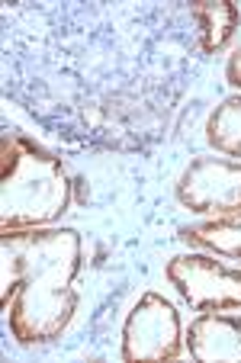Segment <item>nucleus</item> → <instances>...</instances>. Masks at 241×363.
<instances>
[{
	"label": "nucleus",
	"mask_w": 241,
	"mask_h": 363,
	"mask_svg": "<svg viewBox=\"0 0 241 363\" xmlns=\"http://www.w3.org/2000/svg\"><path fill=\"white\" fill-rule=\"evenodd\" d=\"M4 312L23 347L62 337L77 312L81 235L74 228H16L0 238Z\"/></svg>",
	"instance_id": "nucleus-1"
},
{
	"label": "nucleus",
	"mask_w": 241,
	"mask_h": 363,
	"mask_svg": "<svg viewBox=\"0 0 241 363\" xmlns=\"http://www.w3.org/2000/svg\"><path fill=\"white\" fill-rule=\"evenodd\" d=\"M190 13L200 26V45L206 55L222 52L241 23V10L232 0H196L190 4Z\"/></svg>",
	"instance_id": "nucleus-7"
},
{
	"label": "nucleus",
	"mask_w": 241,
	"mask_h": 363,
	"mask_svg": "<svg viewBox=\"0 0 241 363\" xmlns=\"http://www.w3.org/2000/svg\"><path fill=\"white\" fill-rule=\"evenodd\" d=\"M177 199L184 209L200 216H215V219L241 216V161H190V167L180 174Z\"/></svg>",
	"instance_id": "nucleus-5"
},
{
	"label": "nucleus",
	"mask_w": 241,
	"mask_h": 363,
	"mask_svg": "<svg viewBox=\"0 0 241 363\" xmlns=\"http://www.w3.org/2000/svg\"><path fill=\"white\" fill-rule=\"evenodd\" d=\"M190 357L200 363H241V325L238 318L206 312L190 322L184 335Z\"/></svg>",
	"instance_id": "nucleus-6"
},
{
	"label": "nucleus",
	"mask_w": 241,
	"mask_h": 363,
	"mask_svg": "<svg viewBox=\"0 0 241 363\" xmlns=\"http://www.w3.org/2000/svg\"><path fill=\"white\" fill-rule=\"evenodd\" d=\"M228 84L241 90V45L235 48L232 58H228Z\"/></svg>",
	"instance_id": "nucleus-10"
},
{
	"label": "nucleus",
	"mask_w": 241,
	"mask_h": 363,
	"mask_svg": "<svg viewBox=\"0 0 241 363\" xmlns=\"http://www.w3.org/2000/svg\"><path fill=\"white\" fill-rule=\"evenodd\" d=\"M238 325H241V318H238Z\"/></svg>",
	"instance_id": "nucleus-11"
},
{
	"label": "nucleus",
	"mask_w": 241,
	"mask_h": 363,
	"mask_svg": "<svg viewBox=\"0 0 241 363\" xmlns=\"http://www.w3.org/2000/svg\"><path fill=\"white\" fill-rule=\"evenodd\" d=\"M167 280L196 312L241 308V270L219 264L209 254H180L167 264Z\"/></svg>",
	"instance_id": "nucleus-3"
},
{
	"label": "nucleus",
	"mask_w": 241,
	"mask_h": 363,
	"mask_svg": "<svg viewBox=\"0 0 241 363\" xmlns=\"http://www.w3.org/2000/svg\"><path fill=\"white\" fill-rule=\"evenodd\" d=\"M180 235H184V241H190V245H196V247H206V251H213V254L241 261V216L203 222V225L184 228Z\"/></svg>",
	"instance_id": "nucleus-8"
},
{
	"label": "nucleus",
	"mask_w": 241,
	"mask_h": 363,
	"mask_svg": "<svg viewBox=\"0 0 241 363\" xmlns=\"http://www.w3.org/2000/svg\"><path fill=\"white\" fill-rule=\"evenodd\" d=\"M184 347L177 308L158 293H145L132 306L123 325V357L129 363L138 360H174Z\"/></svg>",
	"instance_id": "nucleus-4"
},
{
	"label": "nucleus",
	"mask_w": 241,
	"mask_h": 363,
	"mask_svg": "<svg viewBox=\"0 0 241 363\" xmlns=\"http://www.w3.org/2000/svg\"><path fill=\"white\" fill-rule=\"evenodd\" d=\"M206 138L215 151L241 158V96H228L215 106L206 123Z\"/></svg>",
	"instance_id": "nucleus-9"
},
{
	"label": "nucleus",
	"mask_w": 241,
	"mask_h": 363,
	"mask_svg": "<svg viewBox=\"0 0 241 363\" xmlns=\"http://www.w3.org/2000/svg\"><path fill=\"white\" fill-rule=\"evenodd\" d=\"M71 184L45 148L7 132L0 142V228H42L68 209Z\"/></svg>",
	"instance_id": "nucleus-2"
}]
</instances>
